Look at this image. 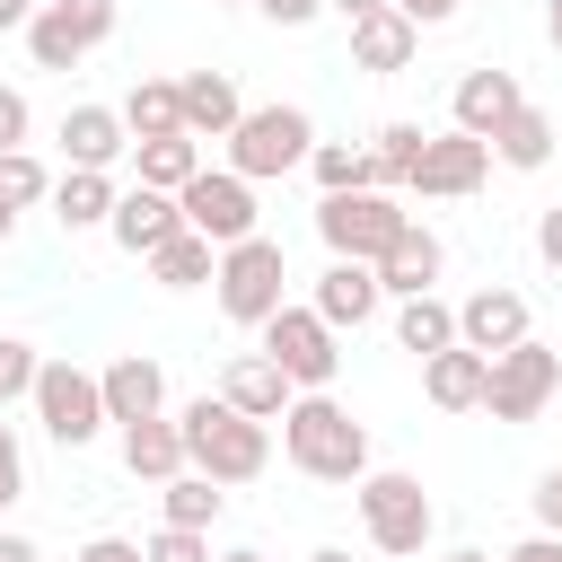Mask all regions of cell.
<instances>
[{
	"mask_svg": "<svg viewBox=\"0 0 562 562\" xmlns=\"http://www.w3.org/2000/svg\"><path fill=\"white\" fill-rule=\"evenodd\" d=\"M439 562H492V553H474V544H457V553H439Z\"/></svg>",
	"mask_w": 562,
	"mask_h": 562,
	"instance_id": "cell-51",
	"label": "cell"
},
{
	"mask_svg": "<svg viewBox=\"0 0 562 562\" xmlns=\"http://www.w3.org/2000/svg\"><path fill=\"white\" fill-rule=\"evenodd\" d=\"M439 272H448V246H439L422 220H413V228H404V237L378 255V281H386V299H422Z\"/></svg>",
	"mask_w": 562,
	"mask_h": 562,
	"instance_id": "cell-25",
	"label": "cell"
},
{
	"mask_svg": "<svg viewBox=\"0 0 562 562\" xmlns=\"http://www.w3.org/2000/svg\"><path fill=\"white\" fill-rule=\"evenodd\" d=\"M26 404H35V422H44V439H53V448H88V439L114 422V413H105V378H97V369H79V360H44Z\"/></svg>",
	"mask_w": 562,
	"mask_h": 562,
	"instance_id": "cell-7",
	"label": "cell"
},
{
	"mask_svg": "<svg viewBox=\"0 0 562 562\" xmlns=\"http://www.w3.org/2000/svg\"><path fill=\"white\" fill-rule=\"evenodd\" d=\"M220 395H228L237 413H255V422H281L299 386L281 378V360H272V351H237V360L220 369Z\"/></svg>",
	"mask_w": 562,
	"mask_h": 562,
	"instance_id": "cell-21",
	"label": "cell"
},
{
	"mask_svg": "<svg viewBox=\"0 0 562 562\" xmlns=\"http://www.w3.org/2000/svg\"><path fill=\"white\" fill-rule=\"evenodd\" d=\"M176 228H184V202L158 193V184H123V202H114V220H105V237H114L123 255H140V263H149Z\"/></svg>",
	"mask_w": 562,
	"mask_h": 562,
	"instance_id": "cell-14",
	"label": "cell"
},
{
	"mask_svg": "<svg viewBox=\"0 0 562 562\" xmlns=\"http://www.w3.org/2000/svg\"><path fill=\"white\" fill-rule=\"evenodd\" d=\"M132 167H140V184H158V193H184V184L202 176V140H193V132H167V140H132Z\"/></svg>",
	"mask_w": 562,
	"mask_h": 562,
	"instance_id": "cell-27",
	"label": "cell"
},
{
	"mask_svg": "<svg viewBox=\"0 0 562 562\" xmlns=\"http://www.w3.org/2000/svg\"><path fill=\"white\" fill-rule=\"evenodd\" d=\"M61 158H70V167H123V158H132L123 105H70V114H61Z\"/></svg>",
	"mask_w": 562,
	"mask_h": 562,
	"instance_id": "cell-17",
	"label": "cell"
},
{
	"mask_svg": "<svg viewBox=\"0 0 562 562\" xmlns=\"http://www.w3.org/2000/svg\"><path fill=\"white\" fill-rule=\"evenodd\" d=\"M70 562H149V553H140L132 536H88V544H79Z\"/></svg>",
	"mask_w": 562,
	"mask_h": 562,
	"instance_id": "cell-39",
	"label": "cell"
},
{
	"mask_svg": "<svg viewBox=\"0 0 562 562\" xmlns=\"http://www.w3.org/2000/svg\"><path fill=\"white\" fill-rule=\"evenodd\" d=\"M351 501H360L369 544H378V553H395V562H413V553L430 544V527H439V509H430L422 474H395V465H369V474L351 483Z\"/></svg>",
	"mask_w": 562,
	"mask_h": 562,
	"instance_id": "cell-3",
	"label": "cell"
},
{
	"mask_svg": "<svg viewBox=\"0 0 562 562\" xmlns=\"http://www.w3.org/2000/svg\"><path fill=\"white\" fill-rule=\"evenodd\" d=\"M211 272H220V246H211L202 228H176V237L149 255V281H158V290H202Z\"/></svg>",
	"mask_w": 562,
	"mask_h": 562,
	"instance_id": "cell-28",
	"label": "cell"
},
{
	"mask_svg": "<svg viewBox=\"0 0 562 562\" xmlns=\"http://www.w3.org/2000/svg\"><path fill=\"white\" fill-rule=\"evenodd\" d=\"M114 202H123L114 167H61V176H53V220H61V228H105Z\"/></svg>",
	"mask_w": 562,
	"mask_h": 562,
	"instance_id": "cell-24",
	"label": "cell"
},
{
	"mask_svg": "<svg viewBox=\"0 0 562 562\" xmlns=\"http://www.w3.org/2000/svg\"><path fill=\"white\" fill-rule=\"evenodd\" d=\"M422 140H430L422 123H386V132L369 140V158H378V184H386V193H404V176H413V158H422Z\"/></svg>",
	"mask_w": 562,
	"mask_h": 562,
	"instance_id": "cell-34",
	"label": "cell"
},
{
	"mask_svg": "<svg viewBox=\"0 0 562 562\" xmlns=\"http://www.w3.org/2000/svg\"><path fill=\"white\" fill-rule=\"evenodd\" d=\"M123 123H132V140H167V132H184V88H176V79H140V88L123 97Z\"/></svg>",
	"mask_w": 562,
	"mask_h": 562,
	"instance_id": "cell-30",
	"label": "cell"
},
{
	"mask_svg": "<svg viewBox=\"0 0 562 562\" xmlns=\"http://www.w3.org/2000/svg\"><path fill=\"white\" fill-rule=\"evenodd\" d=\"M457 342L465 351H509V342H527V299L518 290H474L465 307H457Z\"/></svg>",
	"mask_w": 562,
	"mask_h": 562,
	"instance_id": "cell-18",
	"label": "cell"
},
{
	"mask_svg": "<svg viewBox=\"0 0 562 562\" xmlns=\"http://www.w3.org/2000/svg\"><path fill=\"white\" fill-rule=\"evenodd\" d=\"M281 457L307 474V483H360L369 474V430L351 422V404H334L325 386L290 395L281 413Z\"/></svg>",
	"mask_w": 562,
	"mask_h": 562,
	"instance_id": "cell-1",
	"label": "cell"
},
{
	"mask_svg": "<svg viewBox=\"0 0 562 562\" xmlns=\"http://www.w3.org/2000/svg\"><path fill=\"white\" fill-rule=\"evenodd\" d=\"M536 527H553V536H562V465L536 483Z\"/></svg>",
	"mask_w": 562,
	"mask_h": 562,
	"instance_id": "cell-42",
	"label": "cell"
},
{
	"mask_svg": "<svg viewBox=\"0 0 562 562\" xmlns=\"http://www.w3.org/2000/svg\"><path fill=\"white\" fill-rule=\"evenodd\" d=\"M404 228H413V211H404L386 184H360V193H325V202H316V237H325V255H351V263H378Z\"/></svg>",
	"mask_w": 562,
	"mask_h": 562,
	"instance_id": "cell-4",
	"label": "cell"
},
{
	"mask_svg": "<svg viewBox=\"0 0 562 562\" xmlns=\"http://www.w3.org/2000/svg\"><path fill=\"white\" fill-rule=\"evenodd\" d=\"M35 202H53L44 158L35 149H0V211H35Z\"/></svg>",
	"mask_w": 562,
	"mask_h": 562,
	"instance_id": "cell-33",
	"label": "cell"
},
{
	"mask_svg": "<svg viewBox=\"0 0 562 562\" xmlns=\"http://www.w3.org/2000/svg\"><path fill=\"white\" fill-rule=\"evenodd\" d=\"M501 562H562V536H553V527H536V536H527V544H509Z\"/></svg>",
	"mask_w": 562,
	"mask_h": 562,
	"instance_id": "cell-41",
	"label": "cell"
},
{
	"mask_svg": "<svg viewBox=\"0 0 562 562\" xmlns=\"http://www.w3.org/2000/svg\"><path fill=\"white\" fill-rule=\"evenodd\" d=\"M18 492H26V457H18V430L0 422V509H9Z\"/></svg>",
	"mask_w": 562,
	"mask_h": 562,
	"instance_id": "cell-38",
	"label": "cell"
},
{
	"mask_svg": "<svg viewBox=\"0 0 562 562\" xmlns=\"http://www.w3.org/2000/svg\"><path fill=\"white\" fill-rule=\"evenodd\" d=\"M176 88H184V132H193V140H228V132H237L246 97H237L228 70H184Z\"/></svg>",
	"mask_w": 562,
	"mask_h": 562,
	"instance_id": "cell-23",
	"label": "cell"
},
{
	"mask_svg": "<svg viewBox=\"0 0 562 562\" xmlns=\"http://www.w3.org/2000/svg\"><path fill=\"white\" fill-rule=\"evenodd\" d=\"M211 562H263V553H255V544H237V553H211Z\"/></svg>",
	"mask_w": 562,
	"mask_h": 562,
	"instance_id": "cell-50",
	"label": "cell"
},
{
	"mask_svg": "<svg viewBox=\"0 0 562 562\" xmlns=\"http://www.w3.org/2000/svg\"><path fill=\"white\" fill-rule=\"evenodd\" d=\"M307 149H316L307 105H246V114H237V132H228V167H237L246 184L307 167Z\"/></svg>",
	"mask_w": 562,
	"mask_h": 562,
	"instance_id": "cell-6",
	"label": "cell"
},
{
	"mask_svg": "<svg viewBox=\"0 0 562 562\" xmlns=\"http://www.w3.org/2000/svg\"><path fill=\"white\" fill-rule=\"evenodd\" d=\"M0 562H44V553H35V536H0Z\"/></svg>",
	"mask_w": 562,
	"mask_h": 562,
	"instance_id": "cell-46",
	"label": "cell"
},
{
	"mask_svg": "<svg viewBox=\"0 0 562 562\" xmlns=\"http://www.w3.org/2000/svg\"><path fill=\"white\" fill-rule=\"evenodd\" d=\"M97 378H105V413H114V430H123V422H149V413H167V369H158L149 351H123V360H105Z\"/></svg>",
	"mask_w": 562,
	"mask_h": 562,
	"instance_id": "cell-20",
	"label": "cell"
},
{
	"mask_svg": "<svg viewBox=\"0 0 562 562\" xmlns=\"http://www.w3.org/2000/svg\"><path fill=\"white\" fill-rule=\"evenodd\" d=\"M307 562H351V553H342V544H316V553H307Z\"/></svg>",
	"mask_w": 562,
	"mask_h": 562,
	"instance_id": "cell-49",
	"label": "cell"
},
{
	"mask_svg": "<svg viewBox=\"0 0 562 562\" xmlns=\"http://www.w3.org/2000/svg\"><path fill=\"white\" fill-rule=\"evenodd\" d=\"M483 386H492V360L465 351V342H448V351L422 360V395H430L439 413H483Z\"/></svg>",
	"mask_w": 562,
	"mask_h": 562,
	"instance_id": "cell-19",
	"label": "cell"
},
{
	"mask_svg": "<svg viewBox=\"0 0 562 562\" xmlns=\"http://www.w3.org/2000/svg\"><path fill=\"white\" fill-rule=\"evenodd\" d=\"M255 9H263L272 26H316V18H325V0H255Z\"/></svg>",
	"mask_w": 562,
	"mask_h": 562,
	"instance_id": "cell-40",
	"label": "cell"
},
{
	"mask_svg": "<svg viewBox=\"0 0 562 562\" xmlns=\"http://www.w3.org/2000/svg\"><path fill=\"white\" fill-rule=\"evenodd\" d=\"M255 334H263V351L281 360V378H290L299 395H307V386H334V369H342V334H334L316 307H290V299H281Z\"/></svg>",
	"mask_w": 562,
	"mask_h": 562,
	"instance_id": "cell-8",
	"label": "cell"
},
{
	"mask_svg": "<svg viewBox=\"0 0 562 562\" xmlns=\"http://www.w3.org/2000/svg\"><path fill=\"white\" fill-rule=\"evenodd\" d=\"M35 369H44V360H35V342H18V334H0V413L35 395Z\"/></svg>",
	"mask_w": 562,
	"mask_h": 562,
	"instance_id": "cell-35",
	"label": "cell"
},
{
	"mask_svg": "<svg viewBox=\"0 0 562 562\" xmlns=\"http://www.w3.org/2000/svg\"><path fill=\"white\" fill-rule=\"evenodd\" d=\"M325 9H334V18L351 26V18H369V9H395V0H325Z\"/></svg>",
	"mask_w": 562,
	"mask_h": 562,
	"instance_id": "cell-47",
	"label": "cell"
},
{
	"mask_svg": "<svg viewBox=\"0 0 562 562\" xmlns=\"http://www.w3.org/2000/svg\"><path fill=\"white\" fill-rule=\"evenodd\" d=\"M553 140H562V132H553V114H544V105H518V114L492 132V158H501V167H518V176H536V167L553 158Z\"/></svg>",
	"mask_w": 562,
	"mask_h": 562,
	"instance_id": "cell-26",
	"label": "cell"
},
{
	"mask_svg": "<svg viewBox=\"0 0 562 562\" xmlns=\"http://www.w3.org/2000/svg\"><path fill=\"white\" fill-rule=\"evenodd\" d=\"M281 281H290V255H281V237H237V246H220V272H211V299H220V316L228 325H263L272 307H281Z\"/></svg>",
	"mask_w": 562,
	"mask_h": 562,
	"instance_id": "cell-5",
	"label": "cell"
},
{
	"mask_svg": "<svg viewBox=\"0 0 562 562\" xmlns=\"http://www.w3.org/2000/svg\"><path fill=\"white\" fill-rule=\"evenodd\" d=\"M544 35H553V53H562V0H544Z\"/></svg>",
	"mask_w": 562,
	"mask_h": 562,
	"instance_id": "cell-48",
	"label": "cell"
},
{
	"mask_svg": "<svg viewBox=\"0 0 562 562\" xmlns=\"http://www.w3.org/2000/svg\"><path fill=\"white\" fill-rule=\"evenodd\" d=\"M553 386H562V351L527 334V342L492 351V386H483V413H492V422H536V413L553 404Z\"/></svg>",
	"mask_w": 562,
	"mask_h": 562,
	"instance_id": "cell-9",
	"label": "cell"
},
{
	"mask_svg": "<svg viewBox=\"0 0 562 562\" xmlns=\"http://www.w3.org/2000/svg\"><path fill=\"white\" fill-rule=\"evenodd\" d=\"M44 0H0V35H26V18H35Z\"/></svg>",
	"mask_w": 562,
	"mask_h": 562,
	"instance_id": "cell-45",
	"label": "cell"
},
{
	"mask_svg": "<svg viewBox=\"0 0 562 562\" xmlns=\"http://www.w3.org/2000/svg\"><path fill=\"white\" fill-rule=\"evenodd\" d=\"M158 492H167V501H158L167 527H211V518L228 509V483H211V474H193V465H184L176 483H158Z\"/></svg>",
	"mask_w": 562,
	"mask_h": 562,
	"instance_id": "cell-31",
	"label": "cell"
},
{
	"mask_svg": "<svg viewBox=\"0 0 562 562\" xmlns=\"http://www.w3.org/2000/svg\"><path fill=\"white\" fill-rule=\"evenodd\" d=\"M492 176V140H474V132H430L422 140V158H413V176H404V193H422V202H465L474 184Z\"/></svg>",
	"mask_w": 562,
	"mask_h": 562,
	"instance_id": "cell-11",
	"label": "cell"
},
{
	"mask_svg": "<svg viewBox=\"0 0 562 562\" xmlns=\"http://www.w3.org/2000/svg\"><path fill=\"white\" fill-rule=\"evenodd\" d=\"M140 553H149V562H211V527H167V518H158V536H149Z\"/></svg>",
	"mask_w": 562,
	"mask_h": 562,
	"instance_id": "cell-36",
	"label": "cell"
},
{
	"mask_svg": "<svg viewBox=\"0 0 562 562\" xmlns=\"http://www.w3.org/2000/svg\"><path fill=\"white\" fill-rule=\"evenodd\" d=\"M105 35H114V0H44V9L26 18V53H35V70H79Z\"/></svg>",
	"mask_w": 562,
	"mask_h": 562,
	"instance_id": "cell-10",
	"label": "cell"
},
{
	"mask_svg": "<svg viewBox=\"0 0 562 562\" xmlns=\"http://www.w3.org/2000/svg\"><path fill=\"white\" fill-rule=\"evenodd\" d=\"M26 132H35V105H26V88H0V149H26Z\"/></svg>",
	"mask_w": 562,
	"mask_h": 562,
	"instance_id": "cell-37",
	"label": "cell"
},
{
	"mask_svg": "<svg viewBox=\"0 0 562 562\" xmlns=\"http://www.w3.org/2000/svg\"><path fill=\"white\" fill-rule=\"evenodd\" d=\"M123 465H132V483H176L184 474V422L176 413L123 422Z\"/></svg>",
	"mask_w": 562,
	"mask_h": 562,
	"instance_id": "cell-22",
	"label": "cell"
},
{
	"mask_svg": "<svg viewBox=\"0 0 562 562\" xmlns=\"http://www.w3.org/2000/svg\"><path fill=\"white\" fill-rule=\"evenodd\" d=\"M518 105H527V88H518L509 70H465V79H457V97H448V123H457V132H474V140H492Z\"/></svg>",
	"mask_w": 562,
	"mask_h": 562,
	"instance_id": "cell-16",
	"label": "cell"
},
{
	"mask_svg": "<svg viewBox=\"0 0 562 562\" xmlns=\"http://www.w3.org/2000/svg\"><path fill=\"white\" fill-rule=\"evenodd\" d=\"M536 255H544V263H553V272H562V202H553V211H544V220H536Z\"/></svg>",
	"mask_w": 562,
	"mask_h": 562,
	"instance_id": "cell-43",
	"label": "cell"
},
{
	"mask_svg": "<svg viewBox=\"0 0 562 562\" xmlns=\"http://www.w3.org/2000/svg\"><path fill=\"white\" fill-rule=\"evenodd\" d=\"M9 228H18V211H0V246H9Z\"/></svg>",
	"mask_w": 562,
	"mask_h": 562,
	"instance_id": "cell-52",
	"label": "cell"
},
{
	"mask_svg": "<svg viewBox=\"0 0 562 562\" xmlns=\"http://www.w3.org/2000/svg\"><path fill=\"white\" fill-rule=\"evenodd\" d=\"M395 9H404V18H413V26H448V18H457V9H465V0H395Z\"/></svg>",
	"mask_w": 562,
	"mask_h": 562,
	"instance_id": "cell-44",
	"label": "cell"
},
{
	"mask_svg": "<svg viewBox=\"0 0 562 562\" xmlns=\"http://www.w3.org/2000/svg\"><path fill=\"white\" fill-rule=\"evenodd\" d=\"M184 465L193 474H211V483H255L263 465H272V422H255V413H237L228 395H193L184 413Z\"/></svg>",
	"mask_w": 562,
	"mask_h": 562,
	"instance_id": "cell-2",
	"label": "cell"
},
{
	"mask_svg": "<svg viewBox=\"0 0 562 562\" xmlns=\"http://www.w3.org/2000/svg\"><path fill=\"white\" fill-rule=\"evenodd\" d=\"M176 202H184V228H202L211 246H237V237H255V228H263L255 184H246L237 167H202V176H193Z\"/></svg>",
	"mask_w": 562,
	"mask_h": 562,
	"instance_id": "cell-12",
	"label": "cell"
},
{
	"mask_svg": "<svg viewBox=\"0 0 562 562\" xmlns=\"http://www.w3.org/2000/svg\"><path fill=\"white\" fill-rule=\"evenodd\" d=\"M307 176H316L325 193H360V184H378V158L351 149V140H316V149H307Z\"/></svg>",
	"mask_w": 562,
	"mask_h": 562,
	"instance_id": "cell-32",
	"label": "cell"
},
{
	"mask_svg": "<svg viewBox=\"0 0 562 562\" xmlns=\"http://www.w3.org/2000/svg\"><path fill=\"white\" fill-rule=\"evenodd\" d=\"M413 53H422V26H413L404 9H369V18H351V70L395 79V70H413Z\"/></svg>",
	"mask_w": 562,
	"mask_h": 562,
	"instance_id": "cell-15",
	"label": "cell"
},
{
	"mask_svg": "<svg viewBox=\"0 0 562 562\" xmlns=\"http://www.w3.org/2000/svg\"><path fill=\"white\" fill-rule=\"evenodd\" d=\"M395 342H404L413 360H430V351H448V342H457V307H448L439 290H422V299H404V307H395Z\"/></svg>",
	"mask_w": 562,
	"mask_h": 562,
	"instance_id": "cell-29",
	"label": "cell"
},
{
	"mask_svg": "<svg viewBox=\"0 0 562 562\" xmlns=\"http://www.w3.org/2000/svg\"><path fill=\"white\" fill-rule=\"evenodd\" d=\"M334 334H360L378 307H386V281H378V263H351V255H334L325 272H316V299H307Z\"/></svg>",
	"mask_w": 562,
	"mask_h": 562,
	"instance_id": "cell-13",
	"label": "cell"
},
{
	"mask_svg": "<svg viewBox=\"0 0 562 562\" xmlns=\"http://www.w3.org/2000/svg\"><path fill=\"white\" fill-rule=\"evenodd\" d=\"M220 9H255V0H220Z\"/></svg>",
	"mask_w": 562,
	"mask_h": 562,
	"instance_id": "cell-53",
	"label": "cell"
}]
</instances>
